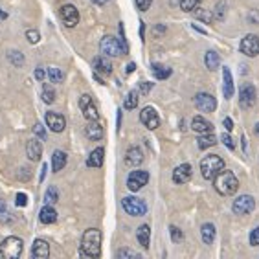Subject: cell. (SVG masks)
<instances>
[{"label":"cell","instance_id":"2","mask_svg":"<svg viewBox=\"0 0 259 259\" xmlns=\"http://www.w3.org/2000/svg\"><path fill=\"white\" fill-rule=\"evenodd\" d=\"M213 186L215 190H217V193L221 195H234L235 191L239 190V180H237V177H235L232 171H221V173H217L213 177Z\"/></svg>","mask_w":259,"mask_h":259},{"label":"cell","instance_id":"46","mask_svg":"<svg viewBox=\"0 0 259 259\" xmlns=\"http://www.w3.org/2000/svg\"><path fill=\"white\" fill-rule=\"evenodd\" d=\"M250 244L252 246H259V228H255L252 234H250Z\"/></svg>","mask_w":259,"mask_h":259},{"label":"cell","instance_id":"37","mask_svg":"<svg viewBox=\"0 0 259 259\" xmlns=\"http://www.w3.org/2000/svg\"><path fill=\"white\" fill-rule=\"evenodd\" d=\"M193 11H195V17H197L199 20H204L206 24H209V22L213 20V13H211L209 10H199V8H195Z\"/></svg>","mask_w":259,"mask_h":259},{"label":"cell","instance_id":"40","mask_svg":"<svg viewBox=\"0 0 259 259\" xmlns=\"http://www.w3.org/2000/svg\"><path fill=\"white\" fill-rule=\"evenodd\" d=\"M116 257H120V259H125V257H135L138 259L140 254L138 252H135V250H129V248H121L116 252Z\"/></svg>","mask_w":259,"mask_h":259},{"label":"cell","instance_id":"12","mask_svg":"<svg viewBox=\"0 0 259 259\" xmlns=\"http://www.w3.org/2000/svg\"><path fill=\"white\" fill-rule=\"evenodd\" d=\"M239 103L241 107L244 109H248L252 105L255 103V89L254 85H250V83H243L239 89Z\"/></svg>","mask_w":259,"mask_h":259},{"label":"cell","instance_id":"13","mask_svg":"<svg viewBox=\"0 0 259 259\" xmlns=\"http://www.w3.org/2000/svg\"><path fill=\"white\" fill-rule=\"evenodd\" d=\"M46 127L50 131H54V133H63L66 127V120L63 114H57V112H46Z\"/></svg>","mask_w":259,"mask_h":259},{"label":"cell","instance_id":"6","mask_svg":"<svg viewBox=\"0 0 259 259\" xmlns=\"http://www.w3.org/2000/svg\"><path fill=\"white\" fill-rule=\"evenodd\" d=\"M101 54L107 55V57H116V55H123V50H121L120 39H116L112 35H107L103 37L100 42Z\"/></svg>","mask_w":259,"mask_h":259},{"label":"cell","instance_id":"14","mask_svg":"<svg viewBox=\"0 0 259 259\" xmlns=\"http://www.w3.org/2000/svg\"><path fill=\"white\" fill-rule=\"evenodd\" d=\"M140 121H142V123L151 131H155L160 125V118H158V114H156V110L153 109V107H145V109L140 112Z\"/></svg>","mask_w":259,"mask_h":259},{"label":"cell","instance_id":"3","mask_svg":"<svg viewBox=\"0 0 259 259\" xmlns=\"http://www.w3.org/2000/svg\"><path fill=\"white\" fill-rule=\"evenodd\" d=\"M225 169V160L219 155H209L200 160V173L206 180H211L217 173Z\"/></svg>","mask_w":259,"mask_h":259},{"label":"cell","instance_id":"51","mask_svg":"<svg viewBox=\"0 0 259 259\" xmlns=\"http://www.w3.org/2000/svg\"><path fill=\"white\" fill-rule=\"evenodd\" d=\"M223 125L226 127V131H228V133H230L232 129H234V121L230 120V118H225V120H223Z\"/></svg>","mask_w":259,"mask_h":259},{"label":"cell","instance_id":"22","mask_svg":"<svg viewBox=\"0 0 259 259\" xmlns=\"http://www.w3.org/2000/svg\"><path fill=\"white\" fill-rule=\"evenodd\" d=\"M223 94H225L226 100H230L232 96H234V79H232V72L230 68H223Z\"/></svg>","mask_w":259,"mask_h":259},{"label":"cell","instance_id":"54","mask_svg":"<svg viewBox=\"0 0 259 259\" xmlns=\"http://www.w3.org/2000/svg\"><path fill=\"white\" fill-rule=\"evenodd\" d=\"M92 2L98 6H103V4H107V2H110V0H92Z\"/></svg>","mask_w":259,"mask_h":259},{"label":"cell","instance_id":"33","mask_svg":"<svg viewBox=\"0 0 259 259\" xmlns=\"http://www.w3.org/2000/svg\"><path fill=\"white\" fill-rule=\"evenodd\" d=\"M48 75H50L52 83H63V81H65V72L61 68H55V66L48 68Z\"/></svg>","mask_w":259,"mask_h":259},{"label":"cell","instance_id":"45","mask_svg":"<svg viewBox=\"0 0 259 259\" xmlns=\"http://www.w3.org/2000/svg\"><path fill=\"white\" fill-rule=\"evenodd\" d=\"M15 204L20 206V208H24L26 204H28V195L26 193H17L15 197Z\"/></svg>","mask_w":259,"mask_h":259},{"label":"cell","instance_id":"24","mask_svg":"<svg viewBox=\"0 0 259 259\" xmlns=\"http://www.w3.org/2000/svg\"><path fill=\"white\" fill-rule=\"evenodd\" d=\"M103 160H105V151L103 147H98L90 153V156L87 158V165L89 167H101L103 165Z\"/></svg>","mask_w":259,"mask_h":259},{"label":"cell","instance_id":"34","mask_svg":"<svg viewBox=\"0 0 259 259\" xmlns=\"http://www.w3.org/2000/svg\"><path fill=\"white\" fill-rule=\"evenodd\" d=\"M59 200V191H57V188H54V186H50L48 190H46V193H45V202L46 204H55Z\"/></svg>","mask_w":259,"mask_h":259},{"label":"cell","instance_id":"18","mask_svg":"<svg viewBox=\"0 0 259 259\" xmlns=\"http://www.w3.org/2000/svg\"><path fill=\"white\" fill-rule=\"evenodd\" d=\"M31 255L35 259H48L50 255V246L45 239H35L33 248H31Z\"/></svg>","mask_w":259,"mask_h":259},{"label":"cell","instance_id":"9","mask_svg":"<svg viewBox=\"0 0 259 259\" xmlns=\"http://www.w3.org/2000/svg\"><path fill=\"white\" fill-rule=\"evenodd\" d=\"M147 182H149V173L147 171H142V169L133 171L129 175V179H127V188L131 191H140Z\"/></svg>","mask_w":259,"mask_h":259},{"label":"cell","instance_id":"41","mask_svg":"<svg viewBox=\"0 0 259 259\" xmlns=\"http://www.w3.org/2000/svg\"><path fill=\"white\" fill-rule=\"evenodd\" d=\"M169 232H171V239H173L175 243H180V241L184 239V234H182V232H180L177 226H171Z\"/></svg>","mask_w":259,"mask_h":259},{"label":"cell","instance_id":"29","mask_svg":"<svg viewBox=\"0 0 259 259\" xmlns=\"http://www.w3.org/2000/svg\"><path fill=\"white\" fill-rule=\"evenodd\" d=\"M197 142H199V147H200V149H208V147H213V145L217 144V138H215V136L211 135V133H206V135L200 136V138L197 140Z\"/></svg>","mask_w":259,"mask_h":259},{"label":"cell","instance_id":"38","mask_svg":"<svg viewBox=\"0 0 259 259\" xmlns=\"http://www.w3.org/2000/svg\"><path fill=\"white\" fill-rule=\"evenodd\" d=\"M13 221V215L10 213V209H8V206H6L4 200H0V223H11Z\"/></svg>","mask_w":259,"mask_h":259},{"label":"cell","instance_id":"11","mask_svg":"<svg viewBox=\"0 0 259 259\" xmlns=\"http://www.w3.org/2000/svg\"><path fill=\"white\" fill-rule=\"evenodd\" d=\"M195 107L200 110V112H213L217 109V101L211 94H206V92H199L195 96Z\"/></svg>","mask_w":259,"mask_h":259},{"label":"cell","instance_id":"53","mask_svg":"<svg viewBox=\"0 0 259 259\" xmlns=\"http://www.w3.org/2000/svg\"><path fill=\"white\" fill-rule=\"evenodd\" d=\"M135 68H136L135 63H131V65H127V74H131V72H135Z\"/></svg>","mask_w":259,"mask_h":259},{"label":"cell","instance_id":"55","mask_svg":"<svg viewBox=\"0 0 259 259\" xmlns=\"http://www.w3.org/2000/svg\"><path fill=\"white\" fill-rule=\"evenodd\" d=\"M4 19H8V13H6L4 10H0V20H4Z\"/></svg>","mask_w":259,"mask_h":259},{"label":"cell","instance_id":"35","mask_svg":"<svg viewBox=\"0 0 259 259\" xmlns=\"http://www.w3.org/2000/svg\"><path fill=\"white\" fill-rule=\"evenodd\" d=\"M136 105H138V92H136V90H131L129 94H127V98H125L123 107L131 110V109H136Z\"/></svg>","mask_w":259,"mask_h":259},{"label":"cell","instance_id":"28","mask_svg":"<svg viewBox=\"0 0 259 259\" xmlns=\"http://www.w3.org/2000/svg\"><path fill=\"white\" fill-rule=\"evenodd\" d=\"M200 235H202V241H204L206 244H211L215 241V226L211 225V223L202 225V228H200Z\"/></svg>","mask_w":259,"mask_h":259},{"label":"cell","instance_id":"19","mask_svg":"<svg viewBox=\"0 0 259 259\" xmlns=\"http://www.w3.org/2000/svg\"><path fill=\"white\" fill-rule=\"evenodd\" d=\"M191 129L195 133H199V135H206V133L213 131V125H211V121L204 120L202 116H195L193 120H191Z\"/></svg>","mask_w":259,"mask_h":259},{"label":"cell","instance_id":"5","mask_svg":"<svg viewBox=\"0 0 259 259\" xmlns=\"http://www.w3.org/2000/svg\"><path fill=\"white\" fill-rule=\"evenodd\" d=\"M121 206H123L125 211L129 215H133V217H142V215H145V211H147V204H145L142 199H138V197H125V199L121 200Z\"/></svg>","mask_w":259,"mask_h":259},{"label":"cell","instance_id":"10","mask_svg":"<svg viewBox=\"0 0 259 259\" xmlns=\"http://www.w3.org/2000/svg\"><path fill=\"white\" fill-rule=\"evenodd\" d=\"M239 50L241 54L248 55V57H255V55H259V37L257 35H246L243 40H241L239 45Z\"/></svg>","mask_w":259,"mask_h":259},{"label":"cell","instance_id":"26","mask_svg":"<svg viewBox=\"0 0 259 259\" xmlns=\"http://www.w3.org/2000/svg\"><path fill=\"white\" fill-rule=\"evenodd\" d=\"M136 237H138V243L144 246V248H149V241H151V228L147 225H142L136 232Z\"/></svg>","mask_w":259,"mask_h":259},{"label":"cell","instance_id":"16","mask_svg":"<svg viewBox=\"0 0 259 259\" xmlns=\"http://www.w3.org/2000/svg\"><path fill=\"white\" fill-rule=\"evenodd\" d=\"M191 165L190 164H180L177 169L173 171V182L175 184H186L191 179Z\"/></svg>","mask_w":259,"mask_h":259},{"label":"cell","instance_id":"15","mask_svg":"<svg viewBox=\"0 0 259 259\" xmlns=\"http://www.w3.org/2000/svg\"><path fill=\"white\" fill-rule=\"evenodd\" d=\"M92 66H94L96 74H101V75L112 74V63L109 61L107 55H98V57L92 61Z\"/></svg>","mask_w":259,"mask_h":259},{"label":"cell","instance_id":"49","mask_svg":"<svg viewBox=\"0 0 259 259\" xmlns=\"http://www.w3.org/2000/svg\"><path fill=\"white\" fill-rule=\"evenodd\" d=\"M90 101H92V98H90L89 94H83V96L79 98V107H81V109H85V107L90 103Z\"/></svg>","mask_w":259,"mask_h":259},{"label":"cell","instance_id":"4","mask_svg":"<svg viewBox=\"0 0 259 259\" xmlns=\"http://www.w3.org/2000/svg\"><path fill=\"white\" fill-rule=\"evenodd\" d=\"M22 254V239L20 237H6L0 243V259H19Z\"/></svg>","mask_w":259,"mask_h":259},{"label":"cell","instance_id":"25","mask_svg":"<svg viewBox=\"0 0 259 259\" xmlns=\"http://www.w3.org/2000/svg\"><path fill=\"white\" fill-rule=\"evenodd\" d=\"M66 160H68V156H66L65 151H54V155H52V167H54L55 173L65 169Z\"/></svg>","mask_w":259,"mask_h":259},{"label":"cell","instance_id":"1","mask_svg":"<svg viewBox=\"0 0 259 259\" xmlns=\"http://www.w3.org/2000/svg\"><path fill=\"white\" fill-rule=\"evenodd\" d=\"M81 255L100 257L101 255V232L98 228H89L81 237Z\"/></svg>","mask_w":259,"mask_h":259},{"label":"cell","instance_id":"44","mask_svg":"<svg viewBox=\"0 0 259 259\" xmlns=\"http://www.w3.org/2000/svg\"><path fill=\"white\" fill-rule=\"evenodd\" d=\"M135 2L140 11H147L151 8V4H153V0H135Z\"/></svg>","mask_w":259,"mask_h":259},{"label":"cell","instance_id":"32","mask_svg":"<svg viewBox=\"0 0 259 259\" xmlns=\"http://www.w3.org/2000/svg\"><path fill=\"white\" fill-rule=\"evenodd\" d=\"M151 68H153V74H155L156 79H167L171 75V68H165L162 65H153Z\"/></svg>","mask_w":259,"mask_h":259},{"label":"cell","instance_id":"23","mask_svg":"<svg viewBox=\"0 0 259 259\" xmlns=\"http://www.w3.org/2000/svg\"><path fill=\"white\" fill-rule=\"evenodd\" d=\"M39 219L42 225H54L55 221H57V211H55L50 204H46V206H42V209H40Z\"/></svg>","mask_w":259,"mask_h":259},{"label":"cell","instance_id":"47","mask_svg":"<svg viewBox=\"0 0 259 259\" xmlns=\"http://www.w3.org/2000/svg\"><path fill=\"white\" fill-rule=\"evenodd\" d=\"M221 140H223V142H225V145H226V147H228V149H232V151L235 149L234 140L230 138V135H223V136H221Z\"/></svg>","mask_w":259,"mask_h":259},{"label":"cell","instance_id":"17","mask_svg":"<svg viewBox=\"0 0 259 259\" xmlns=\"http://www.w3.org/2000/svg\"><path fill=\"white\" fill-rule=\"evenodd\" d=\"M26 153H28V158L30 160L39 162L40 156H42V144H40L37 138L28 140V144H26Z\"/></svg>","mask_w":259,"mask_h":259},{"label":"cell","instance_id":"8","mask_svg":"<svg viewBox=\"0 0 259 259\" xmlns=\"http://www.w3.org/2000/svg\"><path fill=\"white\" fill-rule=\"evenodd\" d=\"M59 15H61V20L65 22L66 28H75L77 22H79V11H77V8L72 4L63 6L59 11Z\"/></svg>","mask_w":259,"mask_h":259},{"label":"cell","instance_id":"39","mask_svg":"<svg viewBox=\"0 0 259 259\" xmlns=\"http://www.w3.org/2000/svg\"><path fill=\"white\" fill-rule=\"evenodd\" d=\"M202 0H180V8L184 11H193L195 8H199Z\"/></svg>","mask_w":259,"mask_h":259},{"label":"cell","instance_id":"31","mask_svg":"<svg viewBox=\"0 0 259 259\" xmlns=\"http://www.w3.org/2000/svg\"><path fill=\"white\" fill-rule=\"evenodd\" d=\"M42 101H45V103H48V105H52L55 101V92H54V87L52 85H48V83H46V85H42Z\"/></svg>","mask_w":259,"mask_h":259},{"label":"cell","instance_id":"48","mask_svg":"<svg viewBox=\"0 0 259 259\" xmlns=\"http://www.w3.org/2000/svg\"><path fill=\"white\" fill-rule=\"evenodd\" d=\"M151 89H153V83H147V81H142V83H140V92H142V94H147Z\"/></svg>","mask_w":259,"mask_h":259},{"label":"cell","instance_id":"56","mask_svg":"<svg viewBox=\"0 0 259 259\" xmlns=\"http://www.w3.org/2000/svg\"><path fill=\"white\" fill-rule=\"evenodd\" d=\"M255 133H257V135H259V123L255 125Z\"/></svg>","mask_w":259,"mask_h":259},{"label":"cell","instance_id":"36","mask_svg":"<svg viewBox=\"0 0 259 259\" xmlns=\"http://www.w3.org/2000/svg\"><path fill=\"white\" fill-rule=\"evenodd\" d=\"M8 59H10V63H13V66H17V68H20V66L24 65V55L17 50L10 52V54H8Z\"/></svg>","mask_w":259,"mask_h":259},{"label":"cell","instance_id":"21","mask_svg":"<svg viewBox=\"0 0 259 259\" xmlns=\"http://www.w3.org/2000/svg\"><path fill=\"white\" fill-rule=\"evenodd\" d=\"M87 138L92 140V142H98V140L103 138V127H101V123L98 120H92L89 125H87Z\"/></svg>","mask_w":259,"mask_h":259},{"label":"cell","instance_id":"30","mask_svg":"<svg viewBox=\"0 0 259 259\" xmlns=\"http://www.w3.org/2000/svg\"><path fill=\"white\" fill-rule=\"evenodd\" d=\"M83 110V116H85L87 120L92 121V120H100V112H98V109H96V105L90 101L89 105H87L85 109H81Z\"/></svg>","mask_w":259,"mask_h":259},{"label":"cell","instance_id":"27","mask_svg":"<svg viewBox=\"0 0 259 259\" xmlns=\"http://www.w3.org/2000/svg\"><path fill=\"white\" fill-rule=\"evenodd\" d=\"M204 63H206V68H208V70H217V68H219V65H221L219 54H217V52H213V50L206 52Z\"/></svg>","mask_w":259,"mask_h":259},{"label":"cell","instance_id":"42","mask_svg":"<svg viewBox=\"0 0 259 259\" xmlns=\"http://www.w3.org/2000/svg\"><path fill=\"white\" fill-rule=\"evenodd\" d=\"M26 39L30 40L31 45H37V42H39V39H40V35H39V31H37V30H28V31H26Z\"/></svg>","mask_w":259,"mask_h":259},{"label":"cell","instance_id":"50","mask_svg":"<svg viewBox=\"0 0 259 259\" xmlns=\"http://www.w3.org/2000/svg\"><path fill=\"white\" fill-rule=\"evenodd\" d=\"M35 77H37V79L39 81H45V77H46V72H45V68H37L35 70Z\"/></svg>","mask_w":259,"mask_h":259},{"label":"cell","instance_id":"7","mask_svg":"<svg viewBox=\"0 0 259 259\" xmlns=\"http://www.w3.org/2000/svg\"><path fill=\"white\" fill-rule=\"evenodd\" d=\"M254 208H255V200L250 195H241L239 199L234 200V206H232L235 215H246L250 211H254Z\"/></svg>","mask_w":259,"mask_h":259},{"label":"cell","instance_id":"20","mask_svg":"<svg viewBox=\"0 0 259 259\" xmlns=\"http://www.w3.org/2000/svg\"><path fill=\"white\" fill-rule=\"evenodd\" d=\"M144 162V153L138 147H131L127 153H125V164L131 165V167H136Z\"/></svg>","mask_w":259,"mask_h":259},{"label":"cell","instance_id":"43","mask_svg":"<svg viewBox=\"0 0 259 259\" xmlns=\"http://www.w3.org/2000/svg\"><path fill=\"white\" fill-rule=\"evenodd\" d=\"M33 133H35V136H37V138L46 140V129L40 123H35L33 125Z\"/></svg>","mask_w":259,"mask_h":259},{"label":"cell","instance_id":"52","mask_svg":"<svg viewBox=\"0 0 259 259\" xmlns=\"http://www.w3.org/2000/svg\"><path fill=\"white\" fill-rule=\"evenodd\" d=\"M46 179V164H42V169H40V175H39V182Z\"/></svg>","mask_w":259,"mask_h":259}]
</instances>
